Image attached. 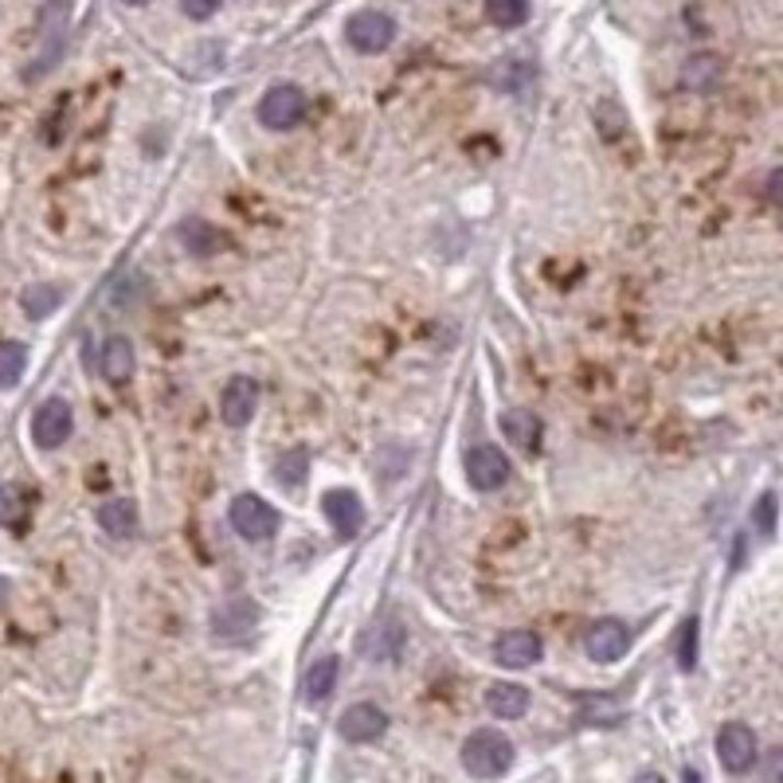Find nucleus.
<instances>
[{"label": "nucleus", "instance_id": "3", "mask_svg": "<svg viewBox=\"0 0 783 783\" xmlns=\"http://www.w3.org/2000/svg\"><path fill=\"white\" fill-rule=\"evenodd\" d=\"M345 40H349V47L360 55L388 52L392 40H396V20L388 16V12H357V16H349V24H345Z\"/></svg>", "mask_w": 783, "mask_h": 783}, {"label": "nucleus", "instance_id": "27", "mask_svg": "<svg viewBox=\"0 0 783 783\" xmlns=\"http://www.w3.org/2000/svg\"><path fill=\"white\" fill-rule=\"evenodd\" d=\"M678 667L690 674L697 667V619H690L682 627V650H678Z\"/></svg>", "mask_w": 783, "mask_h": 783}, {"label": "nucleus", "instance_id": "12", "mask_svg": "<svg viewBox=\"0 0 783 783\" xmlns=\"http://www.w3.org/2000/svg\"><path fill=\"white\" fill-rule=\"evenodd\" d=\"M545 647H540V635L533 630H505L502 639L494 642V662L505 670H525L533 662H540Z\"/></svg>", "mask_w": 783, "mask_h": 783}, {"label": "nucleus", "instance_id": "14", "mask_svg": "<svg viewBox=\"0 0 783 783\" xmlns=\"http://www.w3.org/2000/svg\"><path fill=\"white\" fill-rule=\"evenodd\" d=\"M255 623H259V607H255L251 600H232V604L220 607L216 619H212V635L227 642H239L247 630H255Z\"/></svg>", "mask_w": 783, "mask_h": 783}, {"label": "nucleus", "instance_id": "5", "mask_svg": "<svg viewBox=\"0 0 783 783\" xmlns=\"http://www.w3.org/2000/svg\"><path fill=\"white\" fill-rule=\"evenodd\" d=\"M71 427H75V415H71V404L59 396L44 400L32 415V439H36L40 450H59L67 439H71Z\"/></svg>", "mask_w": 783, "mask_h": 783}, {"label": "nucleus", "instance_id": "32", "mask_svg": "<svg viewBox=\"0 0 783 783\" xmlns=\"http://www.w3.org/2000/svg\"><path fill=\"white\" fill-rule=\"evenodd\" d=\"M682 783H705V780H702V772H697V768H685V772H682Z\"/></svg>", "mask_w": 783, "mask_h": 783}, {"label": "nucleus", "instance_id": "22", "mask_svg": "<svg viewBox=\"0 0 783 783\" xmlns=\"http://www.w3.org/2000/svg\"><path fill=\"white\" fill-rule=\"evenodd\" d=\"M180 235H184V247H189L192 255H212L224 247V235H220L212 224H204V220H184V224H180Z\"/></svg>", "mask_w": 783, "mask_h": 783}, {"label": "nucleus", "instance_id": "18", "mask_svg": "<svg viewBox=\"0 0 783 783\" xmlns=\"http://www.w3.org/2000/svg\"><path fill=\"white\" fill-rule=\"evenodd\" d=\"M337 674H342V662H337L334 655L317 658L314 667L306 670V685H302V694H306V702H310V705H317V702H325V697L334 694Z\"/></svg>", "mask_w": 783, "mask_h": 783}, {"label": "nucleus", "instance_id": "7", "mask_svg": "<svg viewBox=\"0 0 783 783\" xmlns=\"http://www.w3.org/2000/svg\"><path fill=\"white\" fill-rule=\"evenodd\" d=\"M584 650L592 662H600V667H612V662H619L623 655L630 650V630L627 623L619 619H600L588 627L584 635Z\"/></svg>", "mask_w": 783, "mask_h": 783}, {"label": "nucleus", "instance_id": "24", "mask_svg": "<svg viewBox=\"0 0 783 783\" xmlns=\"http://www.w3.org/2000/svg\"><path fill=\"white\" fill-rule=\"evenodd\" d=\"M27 369V349L20 342H0V388H16Z\"/></svg>", "mask_w": 783, "mask_h": 783}, {"label": "nucleus", "instance_id": "13", "mask_svg": "<svg viewBox=\"0 0 783 783\" xmlns=\"http://www.w3.org/2000/svg\"><path fill=\"white\" fill-rule=\"evenodd\" d=\"M64 36H67V0H52L44 9V55H40V64L27 67V79H40L59 59Z\"/></svg>", "mask_w": 783, "mask_h": 783}, {"label": "nucleus", "instance_id": "1", "mask_svg": "<svg viewBox=\"0 0 783 783\" xmlns=\"http://www.w3.org/2000/svg\"><path fill=\"white\" fill-rule=\"evenodd\" d=\"M462 768L474 780H502L514 768V740L497 729H478L462 740Z\"/></svg>", "mask_w": 783, "mask_h": 783}, {"label": "nucleus", "instance_id": "31", "mask_svg": "<svg viewBox=\"0 0 783 783\" xmlns=\"http://www.w3.org/2000/svg\"><path fill=\"white\" fill-rule=\"evenodd\" d=\"M635 783H667V780H662L658 772H639L635 775Z\"/></svg>", "mask_w": 783, "mask_h": 783}, {"label": "nucleus", "instance_id": "29", "mask_svg": "<svg viewBox=\"0 0 783 783\" xmlns=\"http://www.w3.org/2000/svg\"><path fill=\"white\" fill-rule=\"evenodd\" d=\"M220 4H224V0H180V9H184L189 20H208Z\"/></svg>", "mask_w": 783, "mask_h": 783}, {"label": "nucleus", "instance_id": "33", "mask_svg": "<svg viewBox=\"0 0 783 783\" xmlns=\"http://www.w3.org/2000/svg\"><path fill=\"white\" fill-rule=\"evenodd\" d=\"M122 4H145V0H122Z\"/></svg>", "mask_w": 783, "mask_h": 783}, {"label": "nucleus", "instance_id": "17", "mask_svg": "<svg viewBox=\"0 0 783 783\" xmlns=\"http://www.w3.org/2000/svg\"><path fill=\"white\" fill-rule=\"evenodd\" d=\"M99 525L110 533L114 540H126L137 533V505L126 502V497H114V502L99 505Z\"/></svg>", "mask_w": 783, "mask_h": 783}, {"label": "nucleus", "instance_id": "6", "mask_svg": "<svg viewBox=\"0 0 783 783\" xmlns=\"http://www.w3.org/2000/svg\"><path fill=\"white\" fill-rule=\"evenodd\" d=\"M717 760L725 772L745 775L748 768L757 764V732L740 725V720H729L717 729Z\"/></svg>", "mask_w": 783, "mask_h": 783}, {"label": "nucleus", "instance_id": "2", "mask_svg": "<svg viewBox=\"0 0 783 783\" xmlns=\"http://www.w3.org/2000/svg\"><path fill=\"white\" fill-rule=\"evenodd\" d=\"M302 118H306V94L294 82H275L259 99V122L267 130H275V134L294 130Z\"/></svg>", "mask_w": 783, "mask_h": 783}, {"label": "nucleus", "instance_id": "20", "mask_svg": "<svg viewBox=\"0 0 783 783\" xmlns=\"http://www.w3.org/2000/svg\"><path fill=\"white\" fill-rule=\"evenodd\" d=\"M59 302H64V290L52 287V282H36V287H27L24 294H20V306H24V314L32 317V322H44L47 314H55Z\"/></svg>", "mask_w": 783, "mask_h": 783}, {"label": "nucleus", "instance_id": "11", "mask_svg": "<svg viewBox=\"0 0 783 783\" xmlns=\"http://www.w3.org/2000/svg\"><path fill=\"white\" fill-rule=\"evenodd\" d=\"M322 514L325 522L334 525L337 537H357L360 525H365V502L357 497V490H329L322 497Z\"/></svg>", "mask_w": 783, "mask_h": 783}, {"label": "nucleus", "instance_id": "25", "mask_svg": "<svg viewBox=\"0 0 783 783\" xmlns=\"http://www.w3.org/2000/svg\"><path fill=\"white\" fill-rule=\"evenodd\" d=\"M486 20L497 27H522L529 20V0H486Z\"/></svg>", "mask_w": 783, "mask_h": 783}, {"label": "nucleus", "instance_id": "26", "mask_svg": "<svg viewBox=\"0 0 783 783\" xmlns=\"http://www.w3.org/2000/svg\"><path fill=\"white\" fill-rule=\"evenodd\" d=\"M24 490L0 482V525H16L24 517Z\"/></svg>", "mask_w": 783, "mask_h": 783}, {"label": "nucleus", "instance_id": "23", "mask_svg": "<svg viewBox=\"0 0 783 783\" xmlns=\"http://www.w3.org/2000/svg\"><path fill=\"white\" fill-rule=\"evenodd\" d=\"M720 59L717 55H709V52H702V55H694L690 64H685V71H682V79H685V87H694V90H709L713 82H720Z\"/></svg>", "mask_w": 783, "mask_h": 783}, {"label": "nucleus", "instance_id": "15", "mask_svg": "<svg viewBox=\"0 0 783 783\" xmlns=\"http://www.w3.org/2000/svg\"><path fill=\"white\" fill-rule=\"evenodd\" d=\"M99 372L110 384H126V380L134 377V345H130L126 334H110L107 342H102Z\"/></svg>", "mask_w": 783, "mask_h": 783}, {"label": "nucleus", "instance_id": "21", "mask_svg": "<svg viewBox=\"0 0 783 783\" xmlns=\"http://www.w3.org/2000/svg\"><path fill=\"white\" fill-rule=\"evenodd\" d=\"M275 482L279 486H287V490H302V482H306V474H310V455H306V447H294V450H287L279 462H275Z\"/></svg>", "mask_w": 783, "mask_h": 783}, {"label": "nucleus", "instance_id": "28", "mask_svg": "<svg viewBox=\"0 0 783 783\" xmlns=\"http://www.w3.org/2000/svg\"><path fill=\"white\" fill-rule=\"evenodd\" d=\"M584 717L588 720H604V725H612V720H619V709H615L612 697H588L584 702Z\"/></svg>", "mask_w": 783, "mask_h": 783}, {"label": "nucleus", "instance_id": "19", "mask_svg": "<svg viewBox=\"0 0 783 783\" xmlns=\"http://www.w3.org/2000/svg\"><path fill=\"white\" fill-rule=\"evenodd\" d=\"M502 432H505V439L522 450L540 447V420L533 412H525V407H514V412L502 415Z\"/></svg>", "mask_w": 783, "mask_h": 783}, {"label": "nucleus", "instance_id": "30", "mask_svg": "<svg viewBox=\"0 0 783 783\" xmlns=\"http://www.w3.org/2000/svg\"><path fill=\"white\" fill-rule=\"evenodd\" d=\"M757 529L760 533H772L775 529V494H764L757 505Z\"/></svg>", "mask_w": 783, "mask_h": 783}, {"label": "nucleus", "instance_id": "9", "mask_svg": "<svg viewBox=\"0 0 783 783\" xmlns=\"http://www.w3.org/2000/svg\"><path fill=\"white\" fill-rule=\"evenodd\" d=\"M337 732H342V740H349V745H372V740H380L388 732V713L372 702H357L342 713Z\"/></svg>", "mask_w": 783, "mask_h": 783}, {"label": "nucleus", "instance_id": "10", "mask_svg": "<svg viewBox=\"0 0 783 783\" xmlns=\"http://www.w3.org/2000/svg\"><path fill=\"white\" fill-rule=\"evenodd\" d=\"M259 407V384L251 377H232L220 392V420L227 427H247Z\"/></svg>", "mask_w": 783, "mask_h": 783}, {"label": "nucleus", "instance_id": "4", "mask_svg": "<svg viewBox=\"0 0 783 783\" xmlns=\"http://www.w3.org/2000/svg\"><path fill=\"white\" fill-rule=\"evenodd\" d=\"M227 522H232V529L244 540H267V537H275V529H279V514H275L259 494L235 497L232 510H227Z\"/></svg>", "mask_w": 783, "mask_h": 783}, {"label": "nucleus", "instance_id": "8", "mask_svg": "<svg viewBox=\"0 0 783 783\" xmlns=\"http://www.w3.org/2000/svg\"><path fill=\"white\" fill-rule=\"evenodd\" d=\"M467 478L470 486L482 490V494H494L510 482V459H505L502 450L482 443V447L467 450Z\"/></svg>", "mask_w": 783, "mask_h": 783}, {"label": "nucleus", "instance_id": "16", "mask_svg": "<svg viewBox=\"0 0 783 783\" xmlns=\"http://www.w3.org/2000/svg\"><path fill=\"white\" fill-rule=\"evenodd\" d=\"M486 709L494 713V717H502V720L525 717V709H529V690L517 685V682H494L486 690Z\"/></svg>", "mask_w": 783, "mask_h": 783}]
</instances>
